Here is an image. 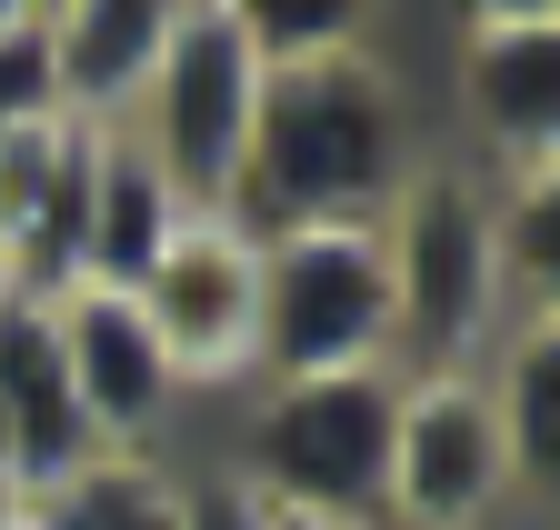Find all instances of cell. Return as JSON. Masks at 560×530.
Here are the masks:
<instances>
[{
    "label": "cell",
    "mask_w": 560,
    "mask_h": 530,
    "mask_svg": "<svg viewBox=\"0 0 560 530\" xmlns=\"http://www.w3.org/2000/svg\"><path fill=\"white\" fill-rule=\"evenodd\" d=\"M190 471L171 450H91L70 481L31 491V530H180Z\"/></svg>",
    "instance_id": "4fadbf2b"
},
{
    "label": "cell",
    "mask_w": 560,
    "mask_h": 530,
    "mask_svg": "<svg viewBox=\"0 0 560 530\" xmlns=\"http://www.w3.org/2000/svg\"><path fill=\"white\" fill-rule=\"evenodd\" d=\"M390 260V361L400 370H480L501 351L511 271H501V190L460 151H420L381 201Z\"/></svg>",
    "instance_id": "7a4b0ae2"
},
{
    "label": "cell",
    "mask_w": 560,
    "mask_h": 530,
    "mask_svg": "<svg viewBox=\"0 0 560 530\" xmlns=\"http://www.w3.org/2000/svg\"><path fill=\"white\" fill-rule=\"evenodd\" d=\"M420 161L410 101L390 81L381 50H340V60H291L260 71L250 110V161L231 190L241 231H291V221H381L400 170Z\"/></svg>",
    "instance_id": "6da1fadb"
},
{
    "label": "cell",
    "mask_w": 560,
    "mask_h": 530,
    "mask_svg": "<svg viewBox=\"0 0 560 530\" xmlns=\"http://www.w3.org/2000/svg\"><path fill=\"white\" fill-rule=\"evenodd\" d=\"M21 500H31V491H21L11 471H0V520H21Z\"/></svg>",
    "instance_id": "44dd1931"
},
{
    "label": "cell",
    "mask_w": 560,
    "mask_h": 530,
    "mask_svg": "<svg viewBox=\"0 0 560 530\" xmlns=\"http://www.w3.org/2000/svg\"><path fill=\"white\" fill-rule=\"evenodd\" d=\"M521 500L530 491L501 440V411H490V380L480 370H400L381 530H501Z\"/></svg>",
    "instance_id": "8992f818"
},
{
    "label": "cell",
    "mask_w": 560,
    "mask_h": 530,
    "mask_svg": "<svg viewBox=\"0 0 560 530\" xmlns=\"http://www.w3.org/2000/svg\"><path fill=\"white\" fill-rule=\"evenodd\" d=\"M40 11H50V0H0V31H31Z\"/></svg>",
    "instance_id": "ffe728a7"
},
{
    "label": "cell",
    "mask_w": 560,
    "mask_h": 530,
    "mask_svg": "<svg viewBox=\"0 0 560 530\" xmlns=\"http://www.w3.org/2000/svg\"><path fill=\"white\" fill-rule=\"evenodd\" d=\"M260 530H381V520H320V510H260Z\"/></svg>",
    "instance_id": "d6986e66"
},
{
    "label": "cell",
    "mask_w": 560,
    "mask_h": 530,
    "mask_svg": "<svg viewBox=\"0 0 560 530\" xmlns=\"http://www.w3.org/2000/svg\"><path fill=\"white\" fill-rule=\"evenodd\" d=\"M180 21V0H50L40 11V40H50V81H60V120H130L140 81Z\"/></svg>",
    "instance_id": "8fae6325"
},
{
    "label": "cell",
    "mask_w": 560,
    "mask_h": 530,
    "mask_svg": "<svg viewBox=\"0 0 560 530\" xmlns=\"http://www.w3.org/2000/svg\"><path fill=\"white\" fill-rule=\"evenodd\" d=\"M0 530H31V500H21V520H0Z\"/></svg>",
    "instance_id": "7402d4cb"
},
{
    "label": "cell",
    "mask_w": 560,
    "mask_h": 530,
    "mask_svg": "<svg viewBox=\"0 0 560 530\" xmlns=\"http://www.w3.org/2000/svg\"><path fill=\"white\" fill-rule=\"evenodd\" d=\"M190 221V201L171 190V170L130 141V130H91V231H81V281H140L171 250V231Z\"/></svg>",
    "instance_id": "7c38bea8"
},
{
    "label": "cell",
    "mask_w": 560,
    "mask_h": 530,
    "mask_svg": "<svg viewBox=\"0 0 560 530\" xmlns=\"http://www.w3.org/2000/svg\"><path fill=\"white\" fill-rule=\"evenodd\" d=\"M250 110H260V50L241 40L221 0H180V21H171L120 130L171 170L190 211H231L241 161H250Z\"/></svg>",
    "instance_id": "277c9868"
},
{
    "label": "cell",
    "mask_w": 560,
    "mask_h": 530,
    "mask_svg": "<svg viewBox=\"0 0 560 530\" xmlns=\"http://www.w3.org/2000/svg\"><path fill=\"white\" fill-rule=\"evenodd\" d=\"M40 120H60V81H50V40L31 21V31H0V151Z\"/></svg>",
    "instance_id": "2e32d148"
},
{
    "label": "cell",
    "mask_w": 560,
    "mask_h": 530,
    "mask_svg": "<svg viewBox=\"0 0 560 530\" xmlns=\"http://www.w3.org/2000/svg\"><path fill=\"white\" fill-rule=\"evenodd\" d=\"M241 450L231 481L260 510H320V520H381V471H390V411H400V370H291V380H250L241 390Z\"/></svg>",
    "instance_id": "3957f363"
},
{
    "label": "cell",
    "mask_w": 560,
    "mask_h": 530,
    "mask_svg": "<svg viewBox=\"0 0 560 530\" xmlns=\"http://www.w3.org/2000/svg\"><path fill=\"white\" fill-rule=\"evenodd\" d=\"M361 361H390L381 221H291V231H260V380L361 370Z\"/></svg>",
    "instance_id": "5b68a950"
},
{
    "label": "cell",
    "mask_w": 560,
    "mask_h": 530,
    "mask_svg": "<svg viewBox=\"0 0 560 530\" xmlns=\"http://www.w3.org/2000/svg\"><path fill=\"white\" fill-rule=\"evenodd\" d=\"M180 530H260V500H250L231 471H190V491H180Z\"/></svg>",
    "instance_id": "e0dca14e"
},
{
    "label": "cell",
    "mask_w": 560,
    "mask_h": 530,
    "mask_svg": "<svg viewBox=\"0 0 560 530\" xmlns=\"http://www.w3.org/2000/svg\"><path fill=\"white\" fill-rule=\"evenodd\" d=\"M130 301L151 320L180 401L260 380V231H241L231 211H190L171 250L130 281Z\"/></svg>",
    "instance_id": "52a82bcc"
},
{
    "label": "cell",
    "mask_w": 560,
    "mask_h": 530,
    "mask_svg": "<svg viewBox=\"0 0 560 530\" xmlns=\"http://www.w3.org/2000/svg\"><path fill=\"white\" fill-rule=\"evenodd\" d=\"M91 421L70 401V370H60V341H50V301L11 291L0 301V460H11L21 491H50L91 460Z\"/></svg>",
    "instance_id": "30bf717a"
},
{
    "label": "cell",
    "mask_w": 560,
    "mask_h": 530,
    "mask_svg": "<svg viewBox=\"0 0 560 530\" xmlns=\"http://www.w3.org/2000/svg\"><path fill=\"white\" fill-rule=\"evenodd\" d=\"M451 101L480 170H560V31H460Z\"/></svg>",
    "instance_id": "9c48e42d"
},
{
    "label": "cell",
    "mask_w": 560,
    "mask_h": 530,
    "mask_svg": "<svg viewBox=\"0 0 560 530\" xmlns=\"http://www.w3.org/2000/svg\"><path fill=\"white\" fill-rule=\"evenodd\" d=\"M0 471H11V460H0Z\"/></svg>",
    "instance_id": "cb8c5ba5"
},
{
    "label": "cell",
    "mask_w": 560,
    "mask_h": 530,
    "mask_svg": "<svg viewBox=\"0 0 560 530\" xmlns=\"http://www.w3.org/2000/svg\"><path fill=\"white\" fill-rule=\"evenodd\" d=\"M0 301H11V260H0Z\"/></svg>",
    "instance_id": "603a6c76"
},
{
    "label": "cell",
    "mask_w": 560,
    "mask_h": 530,
    "mask_svg": "<svg viewBox=\"0 0 560 530\" xmlns=\"http://www.w3.org/2000/svg\"><path fill=\"white\" fill-rule=\"evenodd\" d=\"M50 341H60V370H70V401H81L91 440L101 450H161L171 421L190 411L180 380L151 341V320L120 281H70L50 291Z\"/></svg>",
    "instance_id": "ba28073f"
},
{
    "label": "cell",
    "mask_w": 560,
    "mask_h": 530,
    "mask_svg": "<svg viewBox=\"0 0 560 530\" xmlns=\"http://www.w3.org/2000/svg\"><path fill=\"white\" fill-rule=\"evenodd\" d=\"M241 21V40L260 50V71H291V60H340V50H371L381 0H221Z\"/></svg>",
    "instance_id": "9a60e30c"
},
{
    "label": "cell",
    "mask_w": 560,
    "mask_h": 530,
    "mask_svg": "<svg viewBox=\"0 0 560 530\" xmlns=\"http://www.w3.org/2000/svg\"><path fill=\"white\" fill-rule=\"evenodd\" d=\"M460 31H560V0H451Z\"/></svg>",
    "instance_id": "ac0fdd59"
},
{
    "label": "cell",
    "mask_w": 560,
    "mask_h": 530,
    "mask_svg": "<svg viewBox=\"0 0 560 530\" xmlns=\"http://www.w3.org/2000/svg\"><path fill=\"white\" fill-rule=\"evenodd\" d=\"M490 380V411H501V440L521 460V491L540 500L560 471V310H530L501 330V351L480 361Z\"/></svg>",
    "instance_id": "5bb4252c"
}]
</instances>
